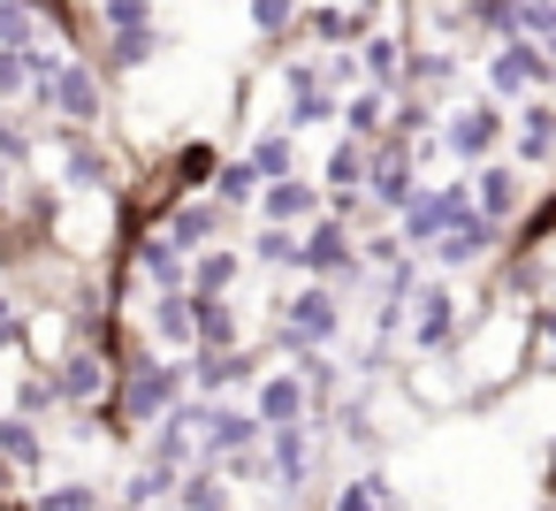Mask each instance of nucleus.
Returning a JSON list of instances; mask_svg holds the SVG:
<instances>
[{
  "label": "nucleus",
  "mask_w": 556,
  "mask_h": 511,
  "mask_svg": "<svg viewBox=\"0 0 556 511\" xmlns=\"http://www.w3.org/2000/svg\"><path fill=\"white\" fill-rule=\"evenodd\" d=\"M100 511H138V503H100Z\"/></svg>",
  "instance_id": "09e8293b"
},
{
  "label": "nucleus",
  "mask_w": 556,
  "mask_h": 511,
  "mask_svg": "<svg viewBox=\"0 0 556 511\" xmlns=\"http://www.w3.org/2000/svg\"><path fill=\"white\" fill-rule=\"evenodd\" d=\"M320 184L313 176H275V184H260V222H282V229H305L313 214H320Z\"/></svg>",
  "instance_id": "dca6fc26"
},
{
  "label": "nucleus",
  "mask_w": 556,
  "mask_h": 511,
  "mask_svg": "<svg viewBox=\"0 0 556 511\" xmlns=\"http://www.w3.org/2000/svg\"><path fill=\"white\" fill-rule=\"evenodd\" d=\"M0 100H24V54L0 47Z\"/></svg>",
  "instance_id": "c03bdc74"
},
{
  "label": "nucleus",
  "mask_w": 556,
  "mask_h": 511,
  "mask_svg": "<svg viewBox=\"0 0 556 511\" xmlns=\"http://www.w3.org/2000/svg\"><path fill=\"white\" fill-rule=\"evenodd\" d=\"M267 473H275L282 488H305V481H313V420L267 427Z\"/></svg>",
  "instance_id": "6ab92c4d"
},
{
  "label": "nucleus",
  "mask_w": 556,
  "mask_h": 511,
  "mask_svg": "<svg viewBox=\"0 0 556 511\" xmlns=\"http://www.w3.org/2000/svg\"><path fill=\"white\" fill-rule=\"evenodd\" d=\"M0 161H9V169L31 161V130H24V115H9V108H0Z\"/></svg>",
  "instance_id": "ea45409f"
},
{
  "label": "nucleus",
  "mask_w": 556,
  "mask_h": 511,
  "mask_svg": "<svg viewBox=\"0 0 556 511\" xmlns=\"http://www.w3.org/2000/svg\"><path fill=\"white\" fill-rule=\"evenodd\" d=\"M472 214H488L495 229H510L526 214V169L518 161H480L472 169Z\"/></svg>",
  "instance_id": "9d476101"
},
{
  "label": "nucleus",
  "mask_w": 556,
  "mask_h": 511,
  "mask_svg": "<svg viewBox=\"0 0 556 511\" xmlns=\"http://www.w3.org/2000/svg\"><path fill=\"white\" fill-rule=\"evenodd\" d=\"M320 176H328L320 191H358V184H366V146H358V138H336L328 161H320Z\"/></svg>",
  "instance_id": "7c9ffc66"
},
{
  "label": "nucleus",
  "mask_w": 556,
  "mask_h": 511,
  "mask_svg": "<svg viewBox=\"0 0 556 511\" xmlns=\"http://www.w3.org/2000/svg\"><path fill=\"white\" fill-rule=\"evenodd\" d=\"M252 260H260V267H298V229L260 222V229H252Z\"/></svg>",
  "instance_id": "f704fd0d"
},
{
  "label": "nucleus",
  "mask_w": 556,
  "mask_h": 511,
  "mask_svg": "<svg viewBox=\"0 0 556 511\" xmlns=\"http://www.w3.org/2000/svg\"><path fill=\"white\" fill-rule=\"evenodd\" d=\"M503 130H510V115H503V100H465L457 115H450V130H442V146L457 153V161H495L503 153Z\"/></svg>",
  "instance_id": "423d86ee"
},
{
  "label": "nucleus",
  "mask_w": 556,
  "mask_h": 511,
  "mask_svg": "<svg viewBox=\"0 0 556 511\" xmlns=\"http://www.w3.org/2000/svg\"><path fill=\"white\" fill-rule=\"evenodd\" d=\"M16 344H24V313L0 298V351H16Z\"/></svg>",
  "instance_id": "a18cd8bd"
},
{
  "label": "nucleus",
  "mask_w": 556,
  "mask_h": 511,
  "mask_svg": "<svg viewBox=\"0 0 556 511\" xmlns=\"http://www.w3.org/2000/svg\"><path fill=\"white\" fill-rule=\"evenodd\" d=\"M495 237H503V229H495L488 214H457V222L427 245V260H434V267H480V260L495 252Z\"/></svg>",
  "instance_id": "4468645a"
},
{
  "label": "nucleus",
  "mask_w": 556,
  "mask_h": 511,
  "mask_svg": "<svg viewBox=\"0 0 556 511\" xmlns=\"http://www.w3.org/2000/svg\"><path fill=\"white\" fill-rule=\"evenodd\" d=\"M16 404H24V420L47 412V404H62V397H54V374H24V382H16Z\"/></svg>",
  "instance_id": "a19ab883"
},
{
  "label": "nucleus",
  "mask_w": 556,
  "mask_h": 511,
  "mask_svg": "<svg viewBox=\"0 0 556 511\" xmlns=\"http://www.w3.org/2000/svg\"><path fill=\"white\" fill-rule=\"evenodd\" d=\"M39 511H100V496H92L85 481H70V488H47V496H39Z\"/></svg>",
  "instance_id": "79ce46f5"
},
{
  "label": "nucleus",
  "mask_w": 556,
  "mask_h": 511,
  "mask_svg": "<svg viewBox=\"0 0 556 511\" xmlns=\"http://www.w3.org/2000/svg\"><path fill=\"white\" fill-rule=\"evenodd\" d=\"M39 9H16V0H0V47H16V54H31L39 47Z\"/></svg>",
  "instance_id": "4c0bfd02"
},
{
  "label": "nucleus",
  "mask_w": 556,
  "mask_h": 511,
  "mask_svg": "<svg viewBox=\"0 0 556 511\" xmlns=\"http://www.w3.org/2000/svg\"><path fill=\"white\" fill-rule=\"evenodd\" d=\"M115 389V366H108V351H92V344H70L62 359H54V397L62 404H100Z\"/></svg>",
  "instance_id": "f8f14e48"
},
{
  "label": "nucleus",
  "mask_w": 556,
  "mask_h": 511,
  "mask_svg": "<svg viewBox=\"0 0 556 511\" xmlns=\"http://www.w3.org/2000/svg\"><path fill=\"white\" fill-rule=\"evenodd\" d=\"M412 344L419 351H450L457 344V298H450V283H419L412 290Z\"/></svg>",
  "instance_id": "2eb2a0df"
},
{
  "label": "nucleus",
  "mask_w": 556,
  "mask_h": 511,
  "mask_svg": "<svg viewBox=\"0 0 556 511\" xmlns=\"http://www.w3.org/2000/svg\"><path fill=\"white\" fill-rule=\"evenodd\" d=\"M457 9H465V32H480L488 47L526 32V0H457Z\"/></svg>",
  "instance_id": "a878e982"
},
{
  "label": "nucleus",
  "mask_w": 556,
  "mask_h": 511,
  "mask_svg": "<svg viewBox=\"0 0 556 511\" xmlns=\"http://www.w3.org/2000/svg\"><path fill=\"white\" fill-rule=\"evenodd\" d=\"M153 24V0H100L92 9V32H146Z\"/></svg>",
  "instance_id": "58836bf2"
},
{
  "label": "nucleus",
  "mask_w": 556,
  "mask_h": 511,
  "mask_svg": "<svg viewBox=\"0 0 556 511\" xmlns=\"http://www.w3.org/2000/svg\"><path fill=\"white\" fill-rule=\"evenodd\" d=\"M214 169H222V153H214L206 138H191V146H176V153H168L176 191H206V184H214Z\"/></svg>",
  "instance_id": "c756f323"
},
{
  "label": "nucleus",
  "mask_w": 556,
  "mask_h": 511,
  "mask_svg": "<svg viewBox=\"0 0 556 511\" xmlns=\"http://www.w3.org/2000/svg\"><path fill=\"white\" fill-rule=\"evenodd\" d=\"M237 275H244V252H229V245L191 252V298H229V290H237Z\"/></svg>",
  "instance_id": "b1692460"
},
{
  "label": "nucleus",
  "mask_w": 556,
  "mask_h": 511,
  "mask_svg": "<svg viewBox=\"0 0 556 511\" xmlns=\"http://www.w3.org/2000/svg\"><path fill=\"white\" fill-rule=\"evenodd\" d=\"M298 9H305V0H244V16H252L260 39H290L298 32Z\"/></svg>",
  "instance_id": "72a5a7b5"
},
{
  "label": "nucleus",
  "mask_w": 556,
  "mask_h": 511,
  "mask_svg": "<svg viewBox=\"0 0 556 511\" xmlns=\"http://www.w3.org/2000/svg\"><path fill=\"white\" fill-rule=\"evenodd\" d=\"M343 138H358V146H374V138H389V92H374V85H358L351 100H343Z\"/></svg>",
  "instance_id": "bb28decb"
},
{
  "label": "nucleus",
  "mask_w": 556,
  "mask_h": 511,
  "mask_svg": "<svg viewBox=\"0 0 556 511\" xmlns=\"http://www.w3.org/2000/svg\"><path fill=\"white\" fill-rule=\"evenodd\" d=\"M533 351H541V366H556V306L548 298L533 306Z\"/></svg>",
  "instance_id": "37998d69"
},
{
  "label": "nucleus",
  "mask_w": 556,
  "mask_h": 511,
  "mask_svg": "<svg viewBox=\"0 0 556 511\" xmlns=\"http://www.w3.org/2000/svg\"><path fill=\"white\" fill-rule=\"evenodd\" d=\"M153 54H161V24H146V32H100L85 62H92L100 77H138Z\"/></svg>",
  "instance_id": "ddd939ff"
},
{
  "label": "nucleus",
  "mask_w": 556,
  "mask_h": 511,
  "mask_svg": "<svg viewBox=\"0 0 556 511\" xmlns=\"http://www.w3.org/2000/svg\"><path fill=\"white\" fill-rule=\"evenodd\" d=\"M298 267H305L313 283H358V275H366L358 237H351L336 214H313V222L298 229Z\"/></svg>",
  "instance_id": "20e7f679"
},
{
  "label": "nucleus",
  "mask_w": 556,
  "mask_h": 511,
  "mask_svg": "<svg viewBox=\"0 0 556 511\" xmlns=\"http://www.w3.org/2000/svg\"><path fill=\"white\" fill-rule=\"evenodd\" d=\"M222 229H229V207L214 199V191H191V199H176L168 214H161V237L191 260V252H206V245H222Z\"/></svg>",
  "instance_id": "0eeeda50"
},
{
  "label": "nucleus",
  "mask_w": 556,
  "mask_h": 511,
  "mask_svg": "<svg viewBox=\"0 0 556 511\" xmlns=\"http://www.w3.org/2000/svg\"><path fill=\"white\" fill-rule=\"evenodd\" d=\"M313 420V397L298 374H260V427H298Z\"/></svg>",
  "instance_id": "5701e85b"
},
{
  "label": "nucleus",
  "mask_w": 556,
  "mask_h": 511,
  "mask_svg": "<svg viewBox=\"0 0 556 511\" xmlns=\"http://www.w3.org/2000/svg\"><path fill=\"white\" fill-rule=\"evenodd\" d=\"M518 92H556V62L541 39H495L488 47V100H518Z\"/></svg>",
  "instance_id": "7ed1b4c3"
},
{
  "label": "nucleus",
  "mask_w": 556,
  "mask_h": 511,
  "mask_svg": "<svg viewBox=\"0 0 556 511\" xmlns=\"http://www.w3.org/2000/svg\"><path fill=\"white\" fill-rule=\"evenodd\" d=\"M206 191H214V199H222V207L237 214V207H252V199H260V176H252V161H222Z\"/></svg>",
  "instance_id": "473e14b6"
},
{
  "label": "nucleus",
  "mask_w": 556,
  "mask_h": 511,
  "mask_svg": "<svg viewBox=\"0 0 556 511\" xmlns=\"http://www.w3.org/2000/svg\"><path fill=\"white\" fill-rule=\"evenodd\" d=\"M244 344V321L229 298H191V351H237Z\"/></svg>",
  "instance_id": "aec40b11"
},
{
  "label": "nucleus",
  "mask_w": 556,
  "mask_h": 511,
  "mask_svg": "<svg viewBox=\"0 0 556 511\" xmlns=\"http://www.w3.org/2000/svg\"><path fill=\"white\" fill-rule=\"evenodd\" d=\"M54 146H62V184H70V191H123L115 153H108L92 130H62V123H54Z\"/></svg>",
  "instance_id": "6e6552de"
},
{
  "label": "nucleus",
  "mask_w": 556,
  "mask_h": 511,
  "mask_svg": "<svg viewBox=\"0 0 556 511\" xmlns=\"http://www.w3.org/2000/svg\"><path fill=\"white\" fill-rule=\"evenodd\" d=\"M0 458H9L16 473H31V465H39V427H31L24 412H16V420H0Z\"/></svg>",
  "instance_id": "e433bc0d"
},
{
  "label": "nucleus",
  "mask_w": 556,
  "mask_h": 511,
  "mask_svg": "<svg viewBox=\"0 0 556 511\" xmlns=\"http://www.w3.org/2000/svg\"><path fill=\"white\" fill-rule=\"evenodd\" d=\"M244 161H252V176H260V184H275V176H298V130H260Z\"/></svg>",
  "instance_id": "cd10ccee"
},
{
  "label": "nucleus",
  "mask_w": 556,
  "mask_h": 511,
  "mask_svg": "<svg viewBox=\"0 0 556 511\" xmlns=\"http://www.w3.org/2000/svg\"><path fill=\"white\" fill-rule=\"evenodd\" d=\"M404 39L396 32H366L358 47H351V62H358V85H374V92H404Z\"/></svg>",
  "instance_id": "f3484780"
},
{
  "label": "nucleus",
  "mask_w": 556,
  "mask_h": 511,
  "mask_svg": "<svg viewBox=\"0 0 556 511\" xmlns=\"http://www.w3.org/2000/svg\"><path fill=\"white\" fill-rule=\"evenodd\" d=\"M146 328H153L161 344L191 351V290H161V298H153V313H146Z\"/></svg>",
  "instance_id": "c85d7f7f"
},
{
  "label": "nucleus",
  "mask_w": 556,
  "mask_h": 511,
  "mask_svg": "<svg viewBox=\"0 0 556 511\" xmlns=\"http://www.w3.org/2000/svg\"><path fill=\"white\" fill-rule=\"evenodd\" d=\"M176 496H184V511H229V488H222L214 465H184L176 473Z\"/></svg>",
  "instance_id": "2f4dec72"
},
{
  "label": "nucleus",
  "mask_w": 556,
  "mask_h": 511,
  "mask_svg": "<svg viewBox=\"0 0 556 511\" xmlns=\"http://www.w3.org/2000/svg\"><path fill=\"white\" fill-rule=\"evenodd\" d=\"M556 161V100H533L518 115V169H548Z\"/></svg>",
  "instance_id": "393cba45"
},
{
  "label": "nucleus",
  "mask_w": 556,
  "mask_h": 511,
  "mask_svg": "<svg viewBox=\"0 0 556 511\" xmlns=\"http://www.w3.org/2000/svg\"><path fill=\"white\" fill-rule=\"evenodd\" d=\"M343 435H351V443H374V412L351 404V412H343Z\"/></svg>",
  "instance_id": "49530a36"
},
{
  "label": "nucleus",
  "mask_w": 556,
  "mask_h": 511,
  "mask_svg": "<svg viewBox=\"0 0 556 511\" xmlns=\"http://www.w3.org/2000/svg\"><path fill=\"white\" fill-rule=\"evenodd\" d=\"M176 397H184V366H168V359L138 351L130 366H115V404H108L100 420H108V427H153Z\"/></svg>",
  "instance_id": "f257e3e1"
},
{
  "label": "nucleus",
  "mask_w": 556,
  "mask_h": 511,
  "mask_svg": "<svg viewBox=\"0 0 556 511\" xmlns=\"http://www.w3.org/2000/svg\"><path fill=\"white\" fill-rule=\"evenodd\" d=\"M298 32H305V47H313V54H351L374 24H366V16H351V9H298Z\"/></svg>",
  "instance_id": "a211bd4d"
},
{
  "label": "nucleus",
  "mask_w": 556,
  "mask_h": 511,
  "mask_svg": "<svg viewBox=\"0 0 556 511\" xmlns=\"http://www.w3.org/2000/svg\"><path fill=\"white\" fill-rule=\"evenodd\" d=\"M328 511H396V488H389L381 473H358V481H351Z\"/></svg>",
  "instance_id": "c9c22d12"
},
{
  "label": "nucleus",
  "mask_w": 556,
  "mask_h": 511,
  "mask_svg": "<svg viewBox=\"0 0 556 511\" xmlns=\"http://www.w3.org/2000/svg\"><path fill=\"white\" fill-rule=\"evenodd\" d=\"M260 366H252V351L237 344V351H191L184 359V382H199V397H214V389H237V382H252Z\"/></svg>",
  "instance_id": "412c9836"
},
{
  "label": "nucleus",
  "mask_w": 556,
  "mask_h": 511,
  "mask_svg": "<svg viewBox=\"0 0 556 511\" xmlns=\"http://www.w3.org/2000/svg\"><path fill=\"white\" fill-rule=\"evenodd\" d=\"M343 9H351V16H366V24H374V16H381V0H343Z\"/></svg>",
  "instance_id": "de8ad7c7"
},
{
  "label": "nucleus",
  "mask_w": 556,
  "mask_h": 511,
  "mask_svg": "<svg viewBox=\"0 0 556 511\" xmlns=\"http://www.w3.org/2000/svg\"><path fill=\"white\" fill-rule=\"evenodd\" d=\"M62 130H100L108 123V92H100V70L85 62V54H62V70H54V85H47V100H39Z\"/></svg>",
  "instance_id": "f03ea898"
},
{
  "label": "nucleus",
  "mask_w": 556,
  "mask_h": 511,
  "mask_svg": "<svg viewBox=\"0 0 556 511\" xmlns=\"http://www.w3.org/2000/svg\"><path fill=\"white\" fill-rule=\"evenodd\" d=\"M404 92H419V100H450V92H457V62H450V47H412V54H404Z\"/></svg>",
  "instance_id": "4be33fe9"
},
{
  "label": "nucleus",
  "mask_w": 556,
  "mask_h": 511,
  "mask_svg": "<svg viewBox=\"0 0 556 511\" xmlns=\"http://www.w3.org/2000/svg\"><path fill=\"white\" fill-rule=\"evenodd\" d=\"M336 328H343L336 283H305L298 298H282V336L290 344H336Z\"/></svg>",
  "instance_id": "9b49d317"
},
{
  "label": "nucleus",
  "mask_w": 556,
  "mask_h": 511,
  "mask_svg": "<svg viewBox=\"0 0 556 511\" xmlns=\"http://www.w3.org/2000/svg\"><path fill=\"white\" fill-rule=\"evenodd\" d=\"M366 207L374 214H404L412 207V191H419V169H412V146H396V138H374L366 146Z\"/></svg>",
  "instance_id": "39448f33"
},
{
  "label": "nucleus",
  "mask_w": 556,
  "mask_h": 511,
  "mask_svg": "<svg viewBox=\"0 0 556 511\" xmlns=\"http://www.w3.org/2000/svg\"><path fill=\"white\" fill-rule=\"evenodd\" d=\"M282 85H290V115L275 123V130H320V123H336L343 115V100L320 85V70L298 54V62H282Z\"/></svg>",
  "instance_id": "1a4fd4ad"
}]
</instances>
